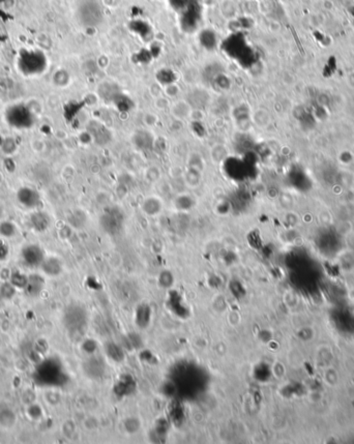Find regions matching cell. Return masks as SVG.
<instances>
[{
  "label": "cell",
  "instance_id": "6da1fadb",
  "mask_svg": "<svg viewBox=\"0 0 354 444\" xmlns=\"http://www.w3.org/2000/svg\"><path fill=\"white\" fill-rule=\"evenodd\" d=\"M17 69L25 77H36L42 75L48 69L49 60L47 55L38 49H23L17 57Z\"/></svg>",
  "mask_w": 354,
  "mask_h": 444
},
{
  "label": "cell",
  "instance_id": "7a4b0ae2",
  "mask_svg": "<svg viewBox=\"0 0 354 444\" xmlns=\"http://www.w3.org/2000/svg\"><path fill=\"white\" fill-rule=\"evenodd\" d=\"M6 120L12 127L26 129L32 126L34 115L27 106L23 104H15L7 109Z\"/></svg>",
  "mask_w": 354,
  "mask_h": 444
},
{
  "label": "cell",
  "instance_id": "3957f363",
  "mask_svg": "<svg viewBox=\"0 0 354 444\" xmlns=\"http://www.w3.org/2000/svg\"><path fill=\"white\" fill-rule=\"evenodd\" d=\"M63 323L69 334H81L87 323V317L84 308L78 304H72L66 307L63 314Z\"/></svg>",
  "mask_w": 354,
  "mask_h": 444
},
{
  "label": "cell",
  "instance_id": "277c9868",
  "mask_svg": "<svg viewBox=\"0 0 354 444\" xmlns=\"http://www.w3.org/2000/svg\"><path fill=\"white\" fill-rule=\"evenodd\" d=\"M21 256L28 268H40L42 261L46 258L43 250L37 245H27L24 247Z\"/></svg>",
  "mask_w": 354,
  "mask_h": 444
},
{
  "label": "cell",
  "instance_id": "5b68a950",
  "mask_svg": "<svg viewBox=\"0 0 354 444\" xmlns=\"http://www.w3.org/2000/svg\"><path fill=\"white\" fill-rule=\"evenodd\" d=\"M18 202L26 208H36L41 202L40 195L37 191L30 187H22L17 192Z\"/></svg>",
  "mask_w": 354,
  "mask_h": 444
},
{
  "label": "cell",
  "instance_id": "8992f818",
  "mask_svg": "<svg viewBox=\"0 0 354 444\" xmlns=\"http://www.w3.org/2000/svg\"><path fill=\"white\" fill-rule=\"evenodd\" d=\"M50 216L43 211H36L30 216L31 227L37 232L46 231L50 227Z\"/></svg>",
  "mask_w": 354,
  "mask_h": 444
},
{
  "label": "cell",
  "instance_id": "52a82bcc",
  "mask_svg": "<svg viewBox=\"0 0 354 444\" xmlns=\"http://www.w3.org/2000/svg\"><path fill=\"white\" fill-rule=\"evenodd\" d=\"M40 269L43 274L50 277H56L62 272V264L56 257H48L42 261Z\"/></svg>",
  "mask_w": 354,
  "mask_h": 444
},
{
  "label": "cell",
  "instance_id": "ba28073f",
  "mask_svg": "<svg viewBox=\"0 0 354 444\" xmlns=\"http://www.w3.org/2000/svg\"><path fill=\"white\" fill-rule=\"evenodd\" d=\"M17 421V415L14 410L7 404H0V426L4 428H12Z\"/></svg>",
  "mask_w": 354,
  "mask_h": 444
},
{
  "label": "cell",
  "instance_id": "9c48e42d",
  "mask_svg": "<svg viewBox=\"0 0 354 444\" xmlns=\"http://www.w3.org/2000/svg\"><path fill=\"white\" fill-rule=\"evenodd\" d=\"M43 286H45V281L40 276L34 274L28 277L25 290L30 296H37L42 291Z\"/></svg>",
  "mask_w": 354,
  "mask_h": 444
},
{
  "label": "cell",
  "instance_id": "30bf717a",
  "mask_svg": "<svg viewBox=\"0 0 354 444\" xmlns=\"http://www.w3.org/2000/svg\"><path fill=\"white\" fill-rule=\"evenodd\" d=\"M142 208L145 213L149 215H156L162 210L161 200L156 196H150L144 199L142 203Z\"/></svg>",
  "mask_w": 354,
  "mask_h": 444
},
{
  "label": "cell",
  "instance_id": "8fae6325",
  "mask_svg": "<svg viewBox=\"0 0 354 444\" xmlns=\"http://www.w3.org/2000/svg\"><path fill=\"white\" fill-rule=\"evenodd\" d=\"M172 113H173V115H174L176 118H179V119L183 120V119L189 117V115L191 114V109H190V107L188 106V104H186V103H184V102H181V103L176 104V105L173 107V109H172Z\"/></svg>",
  "mask_w": 354,
  "mask_h": 444
},
{
  "label": "cell",
  "instance_id": "7c38bea8",
  "mask_svg": "<svg viewBox=\"0 0 354 444\" xmlns=\"http://www.w3.org/2000/svg\"><path fill=\"white\" fill-rule=\"evenodd\" d=\"M17 234V227L10 220H4L0 223V235L5 238H12Z\"/></svg>",
  "mask_w": 354,
  "mask_h": 444
},
{
  "label": "cell",
  "instance_id": "4fadbf2b",
  "mask_svg": "<svg viewBox=\"0 0 354 444\" xmlns=\"http://www.w3.org/2000/svg\"><path fill=\"white\" fill-rule=\"evenodd\" d=\"M28 282V277L24 276L22 273L16 272L11 277V283L18 288V289H25V287Z\"/></svg>",
  "mask_w": 354,
  "mask_h": 444
},
{
  "label": "cell",
  "instance_id": "5bb4252c",
  "mask_svg": "<svg viewBox=\"0 0 354 444\" xmlns=\"http://www.w3.org/2000/svg\"><path fill=\"white\" fill-rule=\"evenodd\" d=\"M16 294V287L12 283H5L0 287V295L4 298L11 299Z\"/></svg>",
  "mask_w": 354,
  "mask_h": 444
},
{
  "label": "cell",
  "instance_id": "9a60e30c",
  "mask_svg": "<svg viewBox=\"0 0 354 444\" xmlns=\"http://www.w3.org/2000/svg\"><path fill=\"white\" fill-rule=\"evenodd\" d=\"M145 177H146V181L147 182L157 183L160 180V177H161V171H160L159 168L154 167V166L149 167L148 169H146Z\"/></svg>",
  "mask_w": 354,
  "mask_h": 444
},
{
  "label": "cell",
  "instance_id": "2e32d148",
  "mask_svg": "<svg viewBox=\"0 0 354 444\" xmlns=\"http://www.w3.org/2000/svg\"><path fill=\"white\" fill-rule=\"evenodd\" d=\"M28 413L32 418H38L41 416V409L36 405H31L28 409Z\"/></svg>",
  "mask_w": 354,
  "mask_h": 444
}]
</instances>
